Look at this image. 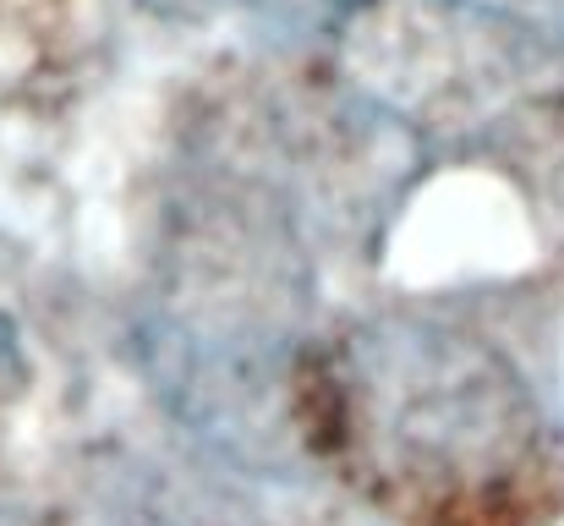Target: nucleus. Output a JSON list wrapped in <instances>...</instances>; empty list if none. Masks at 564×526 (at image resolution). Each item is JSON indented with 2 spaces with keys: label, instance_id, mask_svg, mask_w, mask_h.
Instances as JSON below:
<instances>
[{
  "label": "nucleus",
  "instance_id": "3",
  "mask_svg": "<svg viewBox=\"0 0 564 526\" xmlns=\"http://www.w3.org/2000/svg\"><path fill=\"white\" fill-rule=\"evenodd\" d=\"M0 526H55L39 511H22V505H0Z\"/></svg>",
  "mask_w": 564,
  "mask_h": 526
},
{
  "label": "nucleus",
  "instance_id": "1",
  "mask_svg": "<svg viewBox=\"0 0 564 526\" xmlns=\"http://www.w3.org/2000/svg\"><path fill=\"white\" fill-rule=\"evenodd\" d=\"M346 422L400 489L460 494L510 472L532 444V395L466 330L383 313L346 341Z\"/></svg>",
  "mask_w": 564,
  "mask_h": 526
},
{
  "label": "nucleus",
  "instance_id": "2",
  "mask_svg": "<svg viewBox=\"0 0 564 526\" xmlns=\"http://www.w3.org/2000/svg\"><path fill=\"white\" fill-rule=\"evenodd\" d=\"M143 11L154 17H171V22H208V17H225V11H263V0H138Z\"/></svg>",
  "mask_w": 564,
  "mask_h": 526
}]
</instances>
